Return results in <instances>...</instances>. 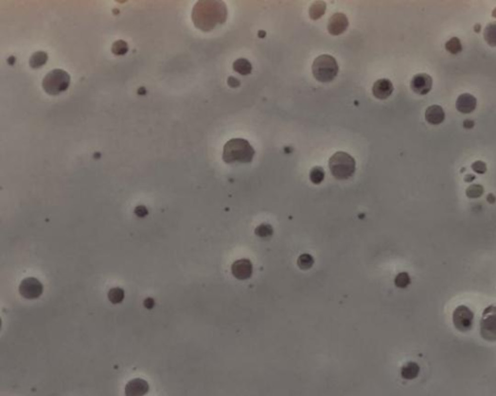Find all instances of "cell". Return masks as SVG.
<instances>
[{"instance_id":"1","label":"cell","mask_w":496,"mask_h":396,"mask_svg":"<svg viewBox=\"0 0 496 396\" xmlns=\"http://www.w3.org/2000/svg\"><path fill=\"white\" fill-rule=\"evenodd\" d=\"M227 16L226 4L222 1H198L192 11L195 26L205 32L223 24Z\"/></svg>"},{"instance_id":"2","label":"cell","mask_w":496,"mask_h":396,"mask_svg":"<svg viewBox=\"0 0 496 396\" xmlns=\"http://www.w3.org/2000/svg\"><path fill=\"white\" fill-rule=\"evenodd\" d=\"M255 155V150L245 139H232L226 143L223 149V161L232 163H250Z\"/></svg>"},{"instance_id":"3","label":"cell","mask_w":496,"mask_h":396,"mask_svg":"<svg viewBox=\"0 0 496 396\" xmlns=\"http://www.w3.org/2000/svg\"><path fill=\"white\" fill-rule=\"evenodd\" d=\"M331 174L338 180H346L352 177L356 171V161L350 154L338 151L329 160Z\"/></svg>"},{"instance_id":"4","label":"cell","mask_w":496,"mask_h":396,"mask_svg":"<svg viewBox=\"0 0 496 396\" xmlns=\"http://www.w3.org/2000/svg\"><path fill=\"white\" fill-rule=\"evenodd\" d=\"M312 73L318 82L330 83L338 74V65L331 56L322 55L312 64Z\"/></svg>"},{"instance_id":"5","label":"cell","mask_w":496,"mask_h":396,"mask_svg":"<svg viewBox=\"0 0 496 396\" xmlns=\"http://www.w3.org/2000/svg\"><path fill=\"white\" fill-rule=\"evenodd\" d=\"M71 82L70 75L62 69L51 71L43 80V88L50 95H59L68 89Z\"/></svg>"},{"instance_id":"6","label":"cell","mask_w":496,"mask_h":396,"mask_svg":"<svg viewBox=\"0 0 496 396\" xmlns=\"http://www.w3.org/2000/svg\"><path fill=\"white\" fill-rule=\"evenodd\" d=\"M481 336L489 342H496V305L488 306L480 322Z\"/></svg>"},{"instance_id":"7","label":"cell","mask_w":496,"mask_h":396,"mask_svg":"<svg viewBox=\"0 0 496 396\" xmlns=\"http://www.w3.org/2000/svg\"><path fill=\"white\" fill-rule=\"evenodd\" d=\"M453 324L460 333L470 332L474 326V313L465 305L457 306L453 313Z\"/></svg>"},{"instance_id":"8","label":"cell","mask_w":496,"mask_h":396,"mask_svg":"<svg viewBox=\"0 0 496 396\" xmlns=\"http://www.w3.org/2000/svg\"><path fill=\"white\" fill-rule=\"evenodd\" d=\"M41 282L34 277H27L21 281L19 292L26 299H36L43 293Z\"/></svg>"},{"instance_id":"9","label":"cell","mask_w":496,"mask_h":396,"mask_svg":"<svg viewBox=\"0 0 496 396\" xmlns=\"http://www.w3.org/2000/svg\"><path fill=\"white\" fill-rule=\"evenodd\" d=\"M410 85L415 93L426 95L433 88V78L428 74L421 73L414 76Z\"/></svg>"},{"instance_id":"10","label":"cell","mask_w":496,"mask_h":396,"mask_svg":"<svg viewBox=\"0 0 496 396\" xmlns=\"http://www.w3.org/2000/svg\"><path fill=\"white\" fill-rule=\"evenodd\" d=\"M232 274L239 280H248L253 272L252 263L248 259H241L236 261L231 268Z\"/></svg>"},{"instance_id":"11","label":"cell","mask_w":496,"mask_h":396,"mask_svg":"<svg viewBox=\"0 0 496 396\" xmlns=\"http://www.w3.org/2000/svg\"><path fill=\"white\" fill-rule=\"evenodd\" d=\"M149 391L148 383L140 378L133 379L127 383L125 386L124 394L125 396H144Z\"/></svg>"},{"instance_id":"12","label":"cell","mask_w":496,"mask_h":396,"mask_svg":"<svg viewBox=\"0 0 496 396\" xmlns=\"http://www.w3.org/2000/svg\"><path fill=\"white\" fill-rule=\"evenodd\" d=\"M349 25V21L347 17L342 13L333 14L329 21L328 30L331 35L337 36L345 32Z\"/></svg>"},{"instance_id":"13","label":"cell","mask_w":496,"mask_h":396,"mask_svg":"<svg viewBox=\"0 0 496 396\" xmlns=\"http://www.w3.org/2000/svg\"><path fill=\"white\" fill-rule=\"evenodd\" d=\"M373 95L380 100L389 98L393 92V85L388 79H380L376 81L372 87Z\"/></svg>"},{"instance_id":"14","label":"cell","mask_w":496,"mask_h":396,"mask_svg":"<svg viewBox=\"0 0 496 396\" xmlns=\"http://www.w3.org/2000/svg\"><path fill=\"white\" fill-rule=\"evenodd\" d=\"M477 107V99L475 96L469 93H463L458 96L455 102L456 110L461 113H471L475 111Z\"/></svg>"},{"instance_id":"15","label":"cell","mask_w":496,"mask_h":396,"mask_svg":"<svg viewBox=\"0 0 496 396\" xmlns=\"http://www.w3.org/2000/svg\"><path fill=\"white\" fill-rule=\"evenodd\" d=\"M426 120L433 125H438L445 120V112L439 105L430 106L426 111Z\"/></svg>"},{"instance_id":"16","label":"cell","mask_w":496,"mask_h":396,"mask_svg":"<svg viewBox=\"0 0 496 396\" xmlns=\"http://www.w3.org/2000/svg\"><path fill=\"white\" fill-rule=\"evenodd\" d=\"M419 373H420V366L414 361L407 362L401 367L400 370V375L405 380H414L418 377Z\"/></svg>"},{"instance_id":"17","label":"cell","mask_w":496,"mask_h":396,"mask_svg":"<svg viewBox=\"0 0 496 396\" xmlns=\"http://www.w3.org/2000/svg\"><path fill=\"white\" fill-rule=\"evenodd\" d=\"M233 68L236 72L243 76L249 75L252 72V65L246 58H240L233 64Z\"/></svg>"},{"instance_id":"18","label":"cell","mask_w":496,"mask_h":396,"mask_svg":"<svg viewBox=\"0 0 496 396\" xmlns=\"http://www.w3.org/2000/svg\"><path fill=\"white\" fill-rule=\"evenodd\" d=\"M484 38L490 46L496 47V21L491 22L486 26Z\"/></svg>"},{"instance_id":"19","label":"cell","mask_w":496,"mask_h":396,"mask_svg":"<svg viewBox=\"0 0 496 396\" xmlns=\"http://www.w3.org/2000/svg\"><path fill=\"white\" fill-rule=\"evenodd\" d=\"M325 12H326V3L322 1L315 2L310 7V18L312 20H318L325 14Z\"/></svg>"},{"instance_id":"20","label":"cell","mask_w":496,"mask_h":396,"mask_svg":"<svg viewBox=\"0 0 496 396\" xmlns=\"http://www.w3.org/2000/svg\"><path fill=\"white\" fill-rule=\"evenodd\" d=\"M124 296H125V293H124V290L122 288H119V287L111 289L108 293L109 300L114 304L122 303L124 301Z\"/></svg>"},{"instance_id":"21","label":"cell","mask_w":496,"mask_h":396,"mask_svg":"<svg viewBox=\"0 0 496 396\" xmlns=\"http://www.w3.org/2000/svg\"><path fill=\"white\" fill-rule=\"evenodd\" d=\"M48 60V55L44 52H37L33 54V56L30 57V66L32 68H39L43 66Z\"/></svg>"},{"instance_id":"22","label":"cell","mask_w":496,"mask_h":396,"mask_svg":"<svg viewBox=\"0 0 496 396\" xmlns=\"http://www.w3.org/2000/svg\"><path fill=\"white\" fill-rule=\"evenodd\" d=\"M310 178L312 183L314 184H320L324 178H325V170L323 168L314 167L311 169L310 173Z\"/></svg>"},{"instance_id":"23","label":"cell","mask_w":496,"mask_h":396,"mask_svg":"<svg viewBox=\"0 0 496 396\" xmlns=\"http://www.w3.org/2000/svg\"><path fill=\"white\" fill-rule=\"evenodd\" d=\"M411 283V278L407 272H400L396 275L394 279V284L397 288L404 289L407 288Z\"/></svg>"},{"instance_id":"24","label":"cell","mask_w":496,"mask_h":396,"mask_svg":"<svg viewBox=\"0 0 496 396\" xmlns=\"http://www.w3.org/2000/svg\"><path fill=\"white\" fill-rule=\"evenodd\" d=\"M445 48H446L447 52H449L450 54H453V55L459 54L462 51V45L457 37H453L452 39H450L448 42L446 43Z\"/></svg>"},{"instance_id":"25","label":"cell","mask_w":496,"mask_h":396,"mask_svg":"<svg viewBox=\"0 0 496 396\" xmlns=\"http://www.w3.org/2000/svg\"><path fill=\"white\" fill-rule=\"evenodd\" d=\"M314 264V259L310 254H303L298 259V266L303 271H308L312 268Z\"/></svg>"},{"instance_id":"26","label":"cell","mask_w":496,"mask_h":396,"mask_svg":"<svg viewBox=\"0 0 496 396\" xmlns=\"http://www.w3.org/2000/svg\"><path fill=\"white\" fill-rule=\"evenodd\" d=\"M273 233V228L269 224H261L255 229V234L262 238H267Z\"/></svg>"},{"instance_id":"27","label":"cell","mask_w":496,"mask_h":396,"mask_svg":"<svg viewBox=\"0 0 496 396\" xmlns=\"http://www.w3.org/2000/svg\"><path fill=\"white\" fill-rule=\"evenodd\" d=\"M484 192H485V189L482 185L473 184L466 189V196L470 199H478V198L483 196Z\"/></svg>"},{"instance_id":"28","label":"cell","mask_w":496,"mask_h":396,"mask_svg":"<svg viewBox=\"0 0 496 396\" xmlns=\"http://www.w3.org/2000/svg\"><path fill=\"white\" fill-rule=\"evenodd\" d=\"M113 53L117 56H124L125 55L127 52H128V46L127 44L123 41V40H120L118 42L115 43L113 45Z\"/></svg>"},{"instance_id":"29","label":"cell","mask_w":496,"mask_h":396,"mask_svg":"<svg viewBox=\"0 0 496 396\" xmlns=\"http://www.w3.org/2000/svg\"><path fill=\"white\" fill-rule=\"evenodd\" d=\"M473 170H475L477 173H485L487 171V165L483 161H476L472 165Z\"/></svg>"},{"instance_id":"30","label":"cell","mask_w":496,"mask_h":396,"mask_svg":"<svg viewBox=\"0 0 496 396\" xmlns=\"http://www.w3.org/2000/svg\"><path fill=\"white\" fill-rule=\"evenodd\" d=\"M135 213L139 217H145V216H146L148 214V211H147V209L144 206H140V207L136 208Z\"/></svg>"},{"instance_id":"31","label":"cell","mask_w":496,"mask_h":396,"mask_svg":"<svg viewBox=\"0 0 496 396\" xmlns=\"http://www.w3.org/2000/svg\"><path fill=\"white\" fill-rule=\"evenodd\" d=\"M154 304H155L154 299L151 298V297L146 298V299H145V301H144V305H145V308H147V309H152L153 306H154Z\"/></svg>"},{"instance_id":"32","label":"cell","mask_w":496,"mask_h":396,"mask_svg":"<svg viewBox=\"0 0 496 396\" xmlns=\"http://www.w3.org/2000/svg\"><path fill=\"white\" fill-rule=\"evenodd\" d=\"M228 84L231 87H238L241 83L238 80H236L234 77H230L228 80Z\"/></svg>"},{"instance_id":"33","label":"cell","mask_w":496,"mask_h":396,"mask_svg":"<svg viewBox=\"0 0 496 396\" xmlns=\"http://www.w3.org/2000/svg\"><path fill=\"white\" fill-rule=\"evenodd\" d=\"M463 124H464L465 128H472V127H474V122L472 120H465L463 122Z\"/></svg>"},{"instance_id":"34","label":"cell","mask_w":496,"mask_h":396,"mask_svg":"<svg viewBox=\"0 0 496 396\" xmlns=\"http://www.w3.org/2000/svg\"><path fill=\"white\" fill-rule=\"evenodd\" d=\"M496 198L495 197V195H494V194H490V195L488 196V202H489V203H491V204H495V203H496Z\"/></svg>"},{"instance_id":"35","label":"cell","mask_w":496,"mask_h":396,"mask_svg":"<svg viewBox=\"0 0 496 396\" xmlns=\"http://www.w3.org/2000/svg\"><path fill=\"white\" fill-rule=\"evenodd\" d=\"M474 179H475V176L472 175V174H467L466 177H465V181H467V182H470V181H472Z\"/></svg>"},{"instance_id":"36","label":"cell","mask_w":496,"mask_h":396,"mask_svg":"<svg viewBox=\"0 0 496 396\" xmlns=\"http://www.w3.org/2000/svg\"><path fill=\"white\" fill-rule=\"evenodd\" d=\"M493 17L496 18V8L495 10H494V11H493Z\"/></svg>"}]
</instances>
